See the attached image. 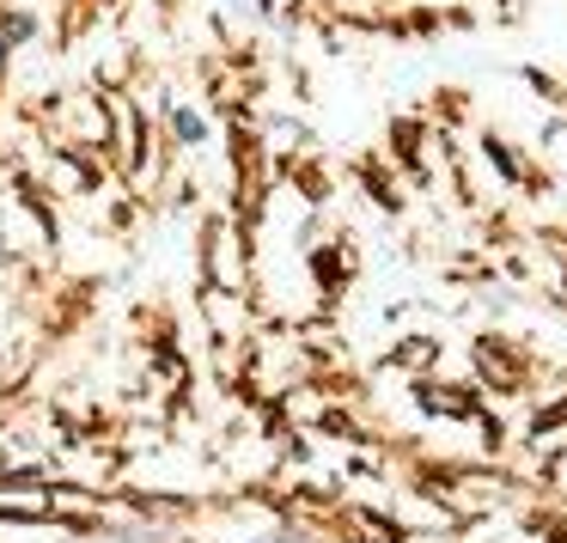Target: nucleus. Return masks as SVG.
Segmentation results:
<instances>
[{
	"label": "nucleus",
	"instance_id": "obj_1",
	"mask_svg": "<svg viewBox=\"0 0 567 543\" xmlns=\"http://www.w3.org/2000/svg\"><path fill=\"white\" fill-rule=\"evenodd\" d=\"M0 62H7V43H0Z\"/></svg>",
	"mask_w": 567,
	"mask_h": 543
}]
</instances>
